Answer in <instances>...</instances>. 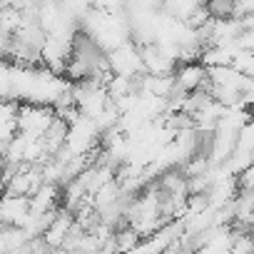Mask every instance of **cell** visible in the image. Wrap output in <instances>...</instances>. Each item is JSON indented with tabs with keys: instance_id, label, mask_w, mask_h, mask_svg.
<instances>
[{
	"instance_id": "2",
	"label": "cell",
	"mask_w": 254,
	"mask_h": 254,
	"mask_svg": "<svg viewBox=\"0 0 254 254\" xmlns=\"http://www.w3.org/2000/svg\"><path fill=\"white\" fill-rule=\"evenodd\" d=\"M207 77L212 80V85L234 87V90H239V92H249V90H254L252 75H242V72L234 70L232 65H209V67H207Z\"/></svg>"
},
{
	"instance_id": "5",
	"label": "cell",
	"mask_w": 254,
	"mask_h": 254,
	"mask_svg": "<svg viewBox=\"0 0 254 254\" xmlns=\"http://www.w3.org/2000/svg\"><path fill=\"white\" fill-rule=\"evenodd\" d=\"M140 242V232L132 224H125L120 229H115V244L117 252H132V247Z\"/></svg>"
},
{
	"instance_id": "7",
	"label": "cell",
	"mask_w": 254,
	"mask_h": 254,
	"mask_svg": "<svg viewBox=\"0 0 254 254\" xmlns=\"http://www.w3.org/2000/svg\"><path fill=\"white\" fill-rule=\"evenodd\" d=\"M234 150L254 152V127H252V120H247L237 130V135H234Z\"/></svg>"
},
{
	"instance_id": "8",
	"label": "cell",
	"mask_w": 254,
	"mask_h": 254,
	"mask_svg": "<svg viewBox=\"0 0 254 254\" xmlns=\"http://www.w3.org/2000/svg\"><path fill=\"white\" fill-rule=\"evenodd\" d=\"M229 65L242 75H254V50H237Z\"/></svg>"
},
{
	"instance_id": "4",
	"label": "cell",
	"mask_w": 254,
	"mask_h": 254,
	"mask_svg": "<svg viewBox=\"0 0 254 254\" xmlns=\"http://www.w3.org/2000/svg\"><path fill=\"white\" fill-rule=\"evenodd\" d=\"M172 75H175V85H177L180 90L190 92V90H194V87L199 85V80L207 75V67H204L202 63H182V65L177 67V72H172Z\"/></svg>"
},
{
	"instance_id": "3",
	"label": "cell",
	"mask_w": 254,
	"mask_h": 254,
	"mask_svg": "<svg viewBox=\"0 0 254 254\" xmlns=\"http://www.w3.org/2000/svg\"><path fill=\"white\" fill-rule=\"evenodd\" d=\"M30 212L25 194H3L0 197V224H23Z\"/></svg>"
},
{
	"instance_id": "10",
	"label": "cell",
	"mask_w": 254,
	"mask_h": 254,
	"mask_svg": "<svg viewBox=\"0 0 254 254\" xmlns=\"http://www.w3.org/2000/svg\"><path fill=\"white\" fill-rule=\"evenodd\" d=\"M0 60H3V55H0Z\"/></svg>"
},
{
	"instance_id": "9",
	"label": "cell",
	"mask_w": 254,
	"mask_h": 254,
	"mask_svg": "<svg viewBox=\"0 0 254 254\" xmlns=\"http://www.w3.org/2000/svg\"><path fill=\"white\" fill-rule=\"evenodd\" d=\"M234 45L237 50H254V30H242L234 38Z\"/></svg>"
},
{
	"instance_id": "6",
	"label": "cell",
	"mask_w": 254,
	"mask_h": 254,
	"mask_svg": "<svg viewBox=\"0 0 254 254\" xmlns=\"http://www.w3.org/2000/svg\"><path fill=\"white\" fill-rule=\"evenodd\" d=\"M20 28V10L15 5H0V33L13 35Z\"/></svg>"
},
{
	"instance_id": "1",
	"label": "cell",
	"mask_w": 254,
	"mask_h": 254,
	"mask_svg": "<svg viewBox=\"0 0 254 254\" xmlns=\"http://www.w3.org/2000/svg\"><path fill=\"white\" fill-rule=\"evenodd\" d=\"M55 117V110L53 105H18V112H15V127L18 132L25 135V137H40L45 132V127L53 122Z\"/></svg>"
}]
</instances>
